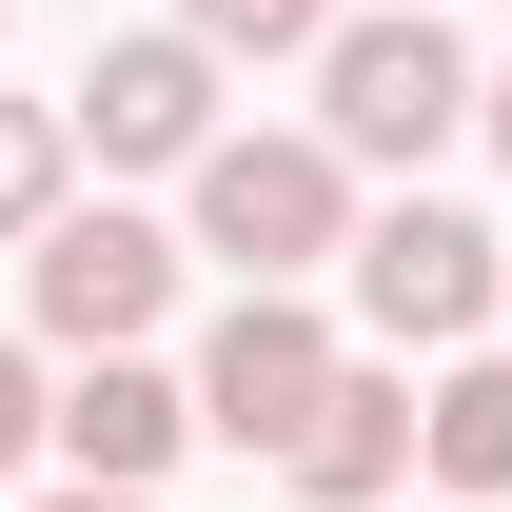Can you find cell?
Listing matches in <instances>:
<instances>
[{"label":"cell","mask_w":512,"mask_h":512,"mask_svg":"<svg viewBox=\"0 0 512 512\" xmlns=\"http://www.w3.org/2000/svg\"><path fill=\"white\" fill-rule=\"evenodd\" d=\"M473 119H493V60L453 40L434 0H375V20H335V60H316V138L355 158V178H414V158H453Z\"/></svg>","instance_id":"obj_1"},{"label":"cell","mask_w":512,"mask_h":512,"mask_svg":"<svg viewBox=\"0 0 512 512\" xmlns=\"http://www.w3.org/2000/svg\"><path fill=\"white\" fill-rule=\"evenodd\" d=\"M197 256H237V296L355 276V158H335L316 119H296V138H276V119H237L217 158H197Z\"/></svg>","instance_id":"obj_2"},{"label":"cell","mask_w":512,"mask_h":512,"mask_svg":"<svg viewBox=\"0 0 512 512\" xmlns=\"http://www.w3.org/2000/svg\"><path fill=\"white\" fill-rule=\"evenodd\" d=\"M493 296H512V237H473L453 197H394V217H355V335H375V355H453Z\"/></svg>","instance_id":"obj_3"},{"label":"cell","mask_w":512,"mask_h":512,"mask_svg":"<svg viewBox=\"0 0 512 512\" xmlns=\"http://www.w3.org/2000/svg\"><path fill=\"white\" fill-rule=\"evenodd\" d=\"M335 375H355V355H335L316 296H237V316L197 335V434H237V453H276V473H296V434L335 414Z\"/></svg>","instance_id":"obj_4"},{"label":"cell","mask_w":512,"mask_h":512,"mask_svg":"<svg viewBox=\"0 0 512 512\" xmlns=\"http://www.w3.org/2000/svg\"><path fill=\"white\" fill-rule=\"evenodd\" d=\"M79 158H119V178H197V158H217V40H178V20H138V40H99V60H79Z\"/></svg>","instance_id":"obj_5"},{"label":"cell","mask_w":512,"mask_h":512,"mask_svg":"<svg viewBox=\"0 0 512 512\" xmlns=\"http://www.w3.org/2000/svg\"><path fill=\"white\" fill-rule=\"evenodd\" d=\"M20 296H40V335H60V355H138V335L178 316V237L99 197V217H60V237L20 256Z\"/></svg>","instance_id":"obj_6"},{"label":"cell","mask_w":512,"mask_h":512,"mask_svg":"<svg viewBox=\"0 0 512 512\" xmlns=\"http://www.w3.org/2000/svg\"><path fill=\"white\" fill-rule=\"evenodd\" d=\"M178 453H197V375H158V355H79V394H60V473L158 493Z\"/></svg>","instance_id":"obj_7"},{"label":"cell","mask_w":512,"mask_h":512,"mask_svg":"<svg viewBox=\"0 0 512 512\" xmlns=\"http://www.w3.org/2000/svg\"><path fill=\"white\" fill-rule=\"evenodd\" d=\"M414 453H434V394L394 375V355H355V375H335V414L296 434V493H316V512H394V473H414Z\"/></svg>","instance_id":"obj_8"},{"label":"cell","mask_w":512,"mask_h":512,"mask_svg":"<svg viewBox=\"0 0 512 512\" xmlns=\"http://www.w3.org/2000/svg\"><path fill=\"white\" fill-rule=\"evenodd\" d=\"M434 493H473V512H512V355H453L434 375V453H414Z\"/></svg>","instance_id":"obj_9"},{"label":"cell","mask_w":512,"mask_h":512,"mask_svg":"<svg viewBox=\"0 0 512 512\" xmlns=\"http://www.w3.org/2000/svg\"><path fill=\"white\" fill-rule=\"evenodd\" d=\"M60 178H79V119H60V99H0V237H20V256L79 217Z\"/></svg>","instance_id":"obj_10"},{"label":"cell","mask_w":512,"mask_h":512,"mask_svg":"<svg viewBox=\"0 0 512 512\" xmlns=\"http://www.w3.org/2000/svg\"><path fill=\"white\" fill-rule=\"evenodd\" d=\"M178 40H217V60H335V0H178Z\"/></svg>","instance_id":"obj_11"},{"label":"cell","mask_w":512,"mask_h":512,"mask_svg":"<svg viewBox=\"0 0 512 512\" xmlns=\"http://www.w3.org/2000/svg\"><path fill=\"white\" fill-rule=\"evenodd\" d=\"M60 434V394H40V355H20V335H0V473H20V453Z\"/></svg>","instance_id":"obj_12"},{"label":"cell","mask_w":512,"mask_h":512,"mask_svg":"<svg viewBox=\"0 0 512 512\" xmlns=\"http://www.w3.org/2000/svg\"><path fill=\"white\" fill-rule=\"evenodd\" d=\"M40 512H158V493H99V473H60V493H40Z\"/></svg>","instance_id":"obj_13"},{"label":"cell","mask_w":512,"mask_h":512,"mask_svg":"<svg viewBox=\"0 0 512 512\" xmlns=\"http://www.w3.org/2000/svg\"><path fill=\"white\" fill-rule=\"evenodd\" d=\"M473 138H493V158H512V60H493V119H473Z\"/></svg>","instance_id":"obj_14"}]
</instances>
